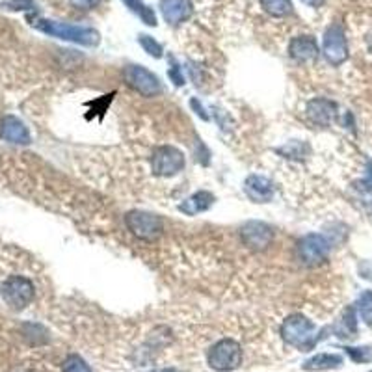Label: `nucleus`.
I'll return each instance as SVG.
<instances>
[{
    "label": "nucleus",
    "instance_id": "f257e3e1",
    "mask_svg": "<svg viewBox=\"0 0 372 372\" xmlns=\"http://www.w3.org/2000/svg\"><path fill=\"white\" fill-rule=\"evenodd\" d=\"M30 22H32L34 28H38L39 32L66 39V41H73L77 45H84V47H95L101 41L99 32L94 28L77 27V24H69V22L49 21V19H38V17L30 19Z\"/></svg>",
    "mask_w": 372,
    "mask_h": 372
},
{
    "label": "nucleus",
    "instance_id": "f03ea898",
    "mask_svg": "<svg viewBox=\"0 0 372 372\" xmlns=\"http://www.w3.org/2000/svg\"><path fill=\"white\" fill-rule=\"evenodd\" d=\"M281 337L287 345L302 352H309L318 341L317 326L304 315H290L281 324Z\"/></svg>",
    "mask_w": 372,
    "mask_h": 372
},
{
    "label": "nucleus",
    "instance_id": "7ed1b4c3",
    "mask_svg": "<svg viewBox=\"0 0 372 372\" xmlns=\"http://www.w3.org/2000/svg\"><path fill=\"white\" fill-rule=\"evenodd\" d=\"M242 363V348L237 341L222 339L209 352V365L218 372H231Z\"/></svg>",
    "mask_w": 372,
    "mask_h": 372
},
{
    "label": "nucleus",
    "instance_id": "20e7f679",
    "mask_svg": "<svg viewBox=\"0 0 372 372\" xmlns=\"http://www.w3.org/2000/svg\"><path fill=\"white\" fill-rule=\"evenodd\" d=\"M151 168L158 177H173L179 172H183L184 155L173 145H161L153 151Z\"/></svg>",
    "mask_w": 372,
    "mask_h": 372
},
{
    "label": "nucleus",
    "instance_id": "39448f33",
    "mask_svg": "<svg viewBox=\"0 0 372 372\" xmlns=\"http://www.w3.org/2000/svg\"><path fill=\"white\" fill-rule=\"evenodd\" d=\"M128 231L142 240H156L162 235V220L153 212L131 211L125 216Z\"/></svg>",
    "mask_w": 372,
    "mask_h": 372
},
{
    "label": "nucleus",
    "instance_id": "423d86ee",
    "mask_svg": "<svg viewBox=\"0 0 372 372\" xmlns=\"http://www.w3.org/2000/svg\"><path fill=\"white\" fill-rule=\"evenodd\" d=\"M123 78L128 88H133L144 97H155L162 91L158 77L142 66H127L123 71Z\"/></svg>",
    "mask_w": 372,
    "mask_h": 372
},
{
    "label": "nucleus",
    "instance_id": "0eeeda50",
    "mask_svg": "<svg viewBox=\"0 0 372 372\" xmlns=\"http://www.w3.org/2000/svg\"><path fill=\"white\" fill-rule=\"evenodd\" d=\"M2 298L13 309H24L34 298V285L22 276H11L2 285Z\"/></svg>",
    "mask_w": 372,
    "mask_h": 372
},
{
    "label": "nucleus",
    "instance_id": "6e6552de",
    "mask_svg": "<svg viewBox=\"0 0 372 372\" xmlns=\"http://www.w3.org/2000/svg\"><path fill=\"white\" fill-rule=\"evenodd\" d=\"M329 242L326 237L317 233L306 235L304 239L298 242V255H300L302 262L307 267H317L322 265L329 255Z\"/></svg>",
    "mask_w": 372,
    "mask_h": 372
},
{
    "label": "nucleus",
    "instance_id": "1a4fd4ad",
    "mask_svg": "<svg viewBox=\"0 0 372 372\" xmlns=\"http://www.w3.org/2000/svg\"><path fill=\"white\" fill-rule=\"evenodd\" d=\"M324 56L332 66H341L348 58V45L341 24H332L324 34Z\"/></svg>",
    "mask_w": 372,
    "mask_h": 372
},
{
    "label": "nucleus",
    "instance_id": "9d476101",
    "mask_svg": "<svg viewBox=\"0 0 372 372\" xmlns=\"http://www.w3.org/2000/svg\"><path fill=\"white\" fill-rule=\"evenodd\" d=\"M240 239L250 250L265 251L272 244L274 231L265 222H246L240 229Z\"/></svg>",
    "mask_w": 372,
    "mask_h": 372
},
{
    "label": "nucleus",
    "instance_id": "9b49d317",
    "mask_svg": "<svg viewBox=\"0 0 372 372\" xmlns=\"http://www.w3.org/2000/svg\"><path fill=\"white\" fill-rule=\"evenodd\" d=\"M337 116H339V110L334 101L318 97V99L309 101L307 105V117L320 127H329L337 119Z\"/></svg>",
    "mask_w": 372,
    "mask_h": 372
},
{
    "label": "nucleus",
    "instance_id": "f8f14e48",
    "mask_svg": "<svg viewBox=\"0 0 372 372\" xmlns=\"http://www.w3.org/2000/svg\"><path fill=\"white\" fill-rule=\"evenodd\" d=\"M0 138L15 145H28L32 136L28 133L27 125L15 116H6L0 121Z\"/></svg>",
    "mask_w": 372,
    "mask_h": 372
},
{
    "label": "nucleus",
    "instance_id": "ddd939ff",
    "mask_svg": "<svg viewBox=\"0 0 372 372\" xmlns=\"http://www.w3.org/2000/svg\"><path fill=\"white\" fill-rule=\"evenodd\" d=\"M244 192L255 203H268L274 198V183L262 175H250L244 183Z\"/></svg>",
    "mask_w": 372,
    "mask_h": 372
},
{
    "label": "nucleus",
    "instance_id": "4468645a",
    "mask_svg": "<svg viewBox=\"0 0 372 372\" xmlns=\"http://www.w3.org/2000/svg\"><path fill=\"white\" fill-rule=\"evenodd\" d=\"M161 11L162 17L175 27L190 19V15L194 13V6L190 0H162Z\"/></svg>",
    "mask_w": 372,
    "mask_h": 372
},
{
    "label": "nucleus",
    "instance_id": "2eb2a0df",
    "mask_svg": "<svg viewBox=\"0 0 372 372\" xmlns=\"http://www.w3.org/2000/svg\"><path fill=\"white\" fill-rule=\"evenodd\" d=\"M289 54L292 60L302 61H313L318 58V45L315 38L311 36H298L290 41L289 45Z\"/></svg>",
    "mask_w": 372,
    "mask_h": 372
},
{
    "label": "nucleus",
    "instance_id": "dca6fc26",
    "mask_svg": "<svg viewBox=\"0 0 372 372\" xmlns=\"http://www.w3.org/2000/svg\"><path fill=\"white\" fill-rule=\"evenodd\" d=\"M214 205V195L211 192H195L194 195H190L188 200H184L181 205H179V211L188 214V216H194V214H200V212L209 211L211 207Z\"/></svg>",
    "mask_w": 372,
    "mask_h": 372
},
{
    "label": "nucleus",
    "instance_id": "f3484780",
    "mask_svg": "<svg viewBox=\"0 0 372 372\" xmlns=\"http://www.w3.org/2000/svg\"><path fill=\"white\" fill-rule=\"evenodd\" d=\"M343 365V357L337 354H317L309 362L304 363L306 371H329V369H339Z\"/></svg>",
    "mask_w": 372,
    "mask_h": 372
},
{
    "label": "nucleus",
    "instance_id": "a211bd4d",
    "mask_svg": "<svg viewBox=\"0 0 372 372\" xmlns=\"http://www.w3.org/2000/svg\"><path fill=\"white\" fill-rule=\"evenodd\" d=\"M356 328V313H354L352 307H348L345 315H343V318H341L339 326L335 328V334H337V337H341V339H346V337H354Z\"/></svg>",
    "mask_w": 372,
    "mask_h": 372
},
{
    "label": "nucleus",
    "instance_id": "6ab92c4d",
    "mask_svg": "<svg viewBox=\"0 0 372 372\" xmlns=\"http://www.w3.org/2000/svg\"><path fill=\"white\" fill-rule=\"evenodd\" d=\"M262 10L272 17H287L292 13L290 0H261Z\"/></svg>",
    "mask_w": 372,
    "mask_h": 372
},
{
    "label": "nucleus",
    "instance_id": "aec40b11",
    "mask_svg": "<svg viewBox=\"0 0 372 372\" xmlns=\"http://www.w3.org/2000/svg\"><path fill=\"white\" fill-rule=\"evenodd\" d=\"M125 4L131 8V10L136 13V15L142 19V21L145 22V24H149V27H156V17L155 13H153V10H151L149 6H145L142 0H123Z\"/></svg>",
    "mask_w": 372,
    "mask_h": 372
},
{
    "label": "nucleus",
    "instance_id": "412c9836",
    "mask_svg": "<svg viewBox=\"0 0 372 372\" xmlns=\"http://www.w3.org/2000/svg\"><path fill=\"white\" fill-rule=\"evenodd\" d=\"M357 309H359V317L369 328H372V290H365L359 300H357Z\"/></svg>",
    "mask_w": 372,
    "mask_h": 372
},
{
    "label": "nucleus",
    "instance_id": "4be33fe9",
    "mask_svg": "<svg viewBox=\"0 0 372 372\" xmlns=\"http://www.w3.org/2000/svg\"><path fill=\"white\" fill-rule=\"evenodd\" d=\"M138 41H140V45L144 47V50L147 52V54L153 56V58H162V45L158 43V41H155L151 36L142 34V36L138 38Z\"/></svg>",
    "mask_w": 372,
    "mask_h": 372
},
{
    "label": "nucleus",
    "instance_id": "5701e85b",
    "mask_svg": "<svg viewBox=\"0 0 372 372\" xmlns=\"http://www.w3.org/2000/svg\"><path fill=\"white\" fill-rule=\"evenodd\" d=\"M64 372H94L80 356H69L64 362Z\"/></svg>",
    "mask_w": 372,
    "mask_h": 372
},
{
    "label": "nucleus",
    "instance_id": "b1692460",
    "mask_svg": "<svg viewBox=\"0 0 372 372\" xmlns=\"http://www.w3.org/2000/svg\"><path fill=\"white\" fill-rule=\"evenodd\" d=\"M0 6L11 11L36 10V2H34V0H6V2H2Z\"/></svg>",
    "mask_w": 372,
    "mask_h": 372
},
{
    "label": "nucleus",
    "instance_id": "393cba45",
    "mask_svg": "<svg viewBox=\"0 0 372 372\" xmlns=\"http://www.w3.org/2000/svg\"><path fill=\"white\" fill-rule=\"evenodd\" d=\"M346 354H348L356 363L372 362L371 348H346Z\"/></svg>",
    "mask_w": 372,
    "mask_h": 372
},
{
    "label": "nucleus",
    "instance_id": "a878e982",
    "mask_svg": "<svg viewBox=\"0 0 372 372\" xmlns=\"http://www.w3.org/2000/svg\"><path fill=\"white\" fill-rule=\"evenodd\" d=\"M170 78H172L175 86H183L184 84V77H183V69L179 66L177 61L172 58V69H170Z\"/></svg>",
    "mask_w": 372,
    "mask_h": 372
},
{
    "label": "nucleus",
    "instance_id": "bb28decb",
    "mask_svg": "<svg viewBox=\"0 0 372 372\" xmlns=\"http://www.w3.org/2000/svg\"><path fill=\"white\" fill-rule=\"evenodd\" d=\"M71 6H75L77 10H94L95 6H99L101 0H69Z\"/></svg>",
    "mask_w": 372,
    "mask_h": 372
},
{
    "label": "nucleus",
    "instance_id": "cd10ccee",
    "mask_svg": "<svg viewBox=\"0 0 372 372\" xmlns=\"http://www.w3.org/2000/svg\"><path fill=\"white\" fill-rule=\"evenodd\" d=\"M356 188L362 190V192H365V194H372V172L369 173L367 179H363V181H359V183H357Z\"/></svg>",
    "mask_w": 372,
    "mask_h": 372
},
{
    "label": "nucleus",
    "instance_id": "c85d7f7f",
    "mask_svg": "<svg viewBox=\"0 0 372 372\" xmlns=\"http://www.w3.org/2000/svg\"><path fill=\"white\" fill-rule=\"evenodd\" d=\"M190 105H192V108H194V110H195V114H200V116L203 117V119H209V116H207L205 110H203V106H201L200 101L192 99V103H190Z\"/></svg>",
    "mask_w": 372,
    "mask_h": 372
},
{
    "label": "nucleus",
    "instance_id": "c756f323",
    "mask_svg": "<svg viewBox=\"0 0 372 372\" xmlns=\"http://www.w3.org/2000/svg\"><path fill=\"white\" fill-rule=\"evenodd\" d=\"M302 2L307 6H311V8H318V6H322L324 0H302Z\"/></svg>",
    "mask_w": 372,
    "mask_h": 372
},
{
    "label": "nucleus",
    "instance_id": "7c9ffc66",
    "mask_svg": "<svg viewBox=\"0 0 372 372\" xmlns=\"http://www.w3.org/2000/svg\"><path fill=\"white\" fill-rule=\"evenodd\" d=\"M155 372H179V371H175V369H164V371H155Z\"/></svg>",
    "mask_w": 372,
    "mask_h": 372
}]
</instances>
